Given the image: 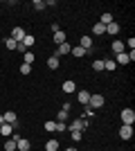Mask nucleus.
Returning <instances> with one entry per match:
<instances>
[{
  "label": "nucleus",
  "instance_id": "obj_27",
  "mask_svg": "<svg viewBox=\"0 0 135 151\" xmlns=\"http://www.w3.org/2000/svg\"><path fill=\"white\" fill-rule=\"evenodd\" d=\"M23 63L32 65V63H34V52H29V50H27V52H25V57H23Z\"/></svg>",
  "mask_w": 135,
  "mask_h": 151
},
{
  "label": "nucleus",
  "instance_id": "obj_37",
  "mask_svg": "<svg viewBox=\"0 0 135 151\" xmlns=\"http://www.w3.org/2000/svg\"><path fill=\"white\" fill-rule=\"evenodd\" d=\"M65 151H77V149H74V147H70V149H65Z\"/></svg>",
  "mask_w": 135,
  "mask_h": 151
},
{
  "label": "nucleus",
  "instance_id": "obj_13",
  "mask_svg": "<svg viewBox=\"0 0 135 151\" xmlns=\"http://www.w3.org/2000/svg\"><path fill=\"white\" fill-rule=\"evenodd\" d=\"M113 61L126 65V63H131V59H129V54H126V52H122V54H115V59H113Z\"/></svg>",
  "mask_w": 135,
  "mask_h": 151
},
{
  "label": "nucleus",
  "instance_id": "obj_15",
  "mask_svg": "<svg viewBox=\"0 0 135 151\" xmlns=\"http://www.w3.org/2000/svg\"><path fill=\"white\" fill-rule=\"evenodd\" d=\"M61 88H63V93H74V88H77V86H74V81H72V79H68V81H63V86H61Z\"/></svg>",
  "mask_w": 135,
  "mask_h": 151
},
{
  "label": "nucleus",
  "instance_id": "obj_20",
  "mask_svg": "<svg viewBox=\"0 0 135 151\" xmlns=\"http://www.w3.org/2000/svg\"><path fill=\"white\" fill-rule=\"evenodd\" d=\"M34 43H36V38H34L32 34H27V36L23 38V45H25V50H29V47H32Z\"/></svg>",
  "mask_w": 135,
  "mask_h": 151
},
{
  "label": "nucleus",
  "instance_id": "obj_21",
  "mask_svg": "<svg viewBox=\"0 0 135 151\" xmlns=\"http://www.w3.org/2000/svg\"><path fill=\"white\" fill-rule=\"evenodd\" d=\"M47 68H50V70H56V68H59V57H54V54H52V57L47 59Z\"/></svg>",
  "mask_w": 135,
  "mask_h": 151
},
{
  "label": "nucleus",
  "instance_id": "obj_24",
  "mask_svg": "<svg viewBox=\"0 0 135 151\" xmlns=\"http://www.w3.org/2000/svg\"><path fill=\"white\" fill-rule=\"evenodd\" d=\"M99 23H101V25H110V23H113V14H101V20H99Z\"/></svg>",
  "mask_w": 135,
  "mask_h": 151
},
{
  "label": "nucleus",
  "instance_id": "obj_26",
  "mask_svg": "<svg viewBox=\"0 0 135 151\" xmlns=\"http://www.w3.org/2000/svg\"><path fill=\"white\" fill-rule=\"evenodd\" d=\"M92 70H95V72H101V70H104V59H97V61H92Z\"/></svg>",
  "mask_w": 135,
  "mask_h": 151
},
{
  "label": "nucleus",
  "instance_id": "obj_35",
  "mask_svg": "<svg viewBox=\"0 0 135 151\" xmlns=\"http://www.w3.org/2000/svg\"><path fill=\"white\" fill-rule=\"evenodd\" d=\"M70 108H72V104H70V101H65V104H63V111H65V113H70Z\"/></svg>",
  "mask_w": 135,
  "mask_h": 151
},
{
  "label": "nucleus",
  "instance_id": "obj_12",
  "mask_svg": "<svg viewBox=\"0 0 135 151\" xmlns=\"http://www.w3.org/2000/svg\"><path fill=\"white\" fill-rule=\"evenodd\" d=\"M2 117H5V124H16V122H18V117H16V113H14V111H7Z\"/></svg>",
  "mask_w": 135,
  "mask_h": 151
},
{
  "label": "nucleus",
  "instance_id": "obj_3",
  "mask_svg": "<svg viewBox=\"0 0 135 151\" xmlns=\"http://www.w3.org/2000/svg\"><path fill=\"white\" fill-rule=\"evenodd\" d=\"M104 104H106V99H104V95H90V101H88V106L90 108H101Z\"/></svg>",
  "mask_w": 135,
  "mask_h": 151
},
{
  "label": "nucleus",
  "instance_id": "obj_30",
  "mask_svg": "<svg viewBox=\"0 0 135 151\" xmlns=\"http://www.w3.org/2000/svg\"><path fill=\"white\" fill-rule=\"evenodd\" d=\"M32 72V65H27V63H20V75H29Z\"/></svg>",
  "mask_w": 135,
  "mask_h": 151
},
{
  "label": "nucleus",
  "instance_id": "obj_23",
  "mask_svg": "<svg viewBox=\"0 0 135 151\" xmlns=\"http://www.w3.org/2000/svg\"><path fill=\"white\" fill-rule=\"evenodd\" d=\"M70 54H74V57H86L88 52H86L84 47H79V45H74V47H72V52H70Z\"/></svg>",
  "mask_w": 135,
  "mask_h": 151
},
{
  "label": "nucleus",
  "instance_id": "obj_5",
  "mask_svg": "<svg viewBox=\"0 0 135 151\" xmlns=\"http://www.w3.org/2000/svg\"><path fill=\"white\" fill-rule=\"evenodd\" d=\"M27 36V32L23 29V27H14L11 29V38L14 41H16V43H23V38Z\"/></svg>",
  "mask_w": 135,
  "mask_h": 151
},
{
  "label": "nucleus",
  "instance_id": "obj_9",
  "mask_svg": "<svg viewBox=\"0 0 135 151\" xmlns=\"http://www.w3.org/2000/svg\"><path fill=\"white\" fill-rule=\"evenodd\" d=\"M77 99H79V104L88 106V101H90V93H88V90H79V93H77Z\"/></svg>",
  "mask_w": 135,
  "mask_h": 151
},
{
  "label": "nucleus",
  "instance_id": "obj_19",
  "mask_svg": "<svg viewBox=\"0 0 135 151\" xmlns=\"http://www.w3.org/2000/svg\"><path fill=\"white\" fill-rule=\"evenodd\" d=\"M115 68H117V63L113 61V59H104V70H108V72H113Z\"/></svg>",
  "mask_w": 135,
  "mask_h": 151
},
{
  "label": "nucleus",
  "instance_id": "obj_11",
  "mask_svg": "<svg viewBox=\"0 0 135 151\" xmlns=\"http://www.w3.org/2000/svg\"><path fill=\"white\" fill-rule=\"evenodd\" d=\"M113 52H115V54H122V52H126V45H124V41H113Z\"/></svg>",
  "mask_w": 135,
  "mask_h": 151
},
{
  "label": "nucleus",
  "instance_id": "obj_31",
  "mask_svg": "<svg viewBox=\"0 0 135 151\" xmlns=\"http://www.w3.org/2000/svg\"><path fill=\"white\" fill-rule=\"evenodd\" d=\"M34 9L43 12V9H45V2H43V0H34Z\"/></svg>",
  "mask_w": 135,
  "mask_h": 151
},
{
  "label": "nucleus",
  "instance_id": "obj_10",
  "mask_svg": "<svg viewBox=\"0 0 135 151\" xmlns=\"http://www.w3.org/2000/svg\"><path fill=\"white\" fill-rule=\"evenodd\" d=\"M0 133H2V138H11L14 135V124H2L0 126Z\"/></svg>",
  "mask_w": 135,
  "mask_h": 151
},
{
  "label": "nucleus",
  "instance_id": "obj_18",
  "mask_svg": "<svg viewBox=\"0 0 135 151\" xmlns=\"http://www.w3.org/2000/svg\"><path fill=\"white\" fill-rule=\"evenodd\" d=\"M45 151H59V140H47L45 142Z\"/></svg>",
  "mask_w": 135,
  "mask_h": 151
},
{
  "label": "nucleus",
  "instance_id": "obj_29",
  "mask_svg": "<svg viewBox=\"0 0 135 151\" xmlns=\"http://www.w3.org/2000/svg\"><path fill=\"white\" fill-rule=\"evenodd\" d=\"M81 117H86V120H88V117H95V108L86 106V111H84V115H81Z\"/></svg>",
  "mask_w": 135,
  "mask_h": 151
},
{
  "label": "nucleus",
  "instance_id": "obj_36",
  "mask_svg": "<svg viewBox=\"0 0 135 151\" xmlns=\"http://www.w3.org/2000/svg\"><path fill=\"white\" fill-rule=\"evenodd\" d=\"M2 124H5V117H2V115H0V126H2Z\"/></svg>",
  "mask_w": 135,
  "mask_h": 151
},
{
  "label": "nucleus",
  "instance_id": "obj_14",
  "mask_svg": "<svg viewBox=\"0 0 135 151\" xmlns=\"http://www.w3.org/2000/svg\"><path fill=\"white\" fill-rule=\"evenodd\" d=\"M65 38H68V36H65V32H63V29H59V32H54V43H56V45L65 43Z\"/></svg>",
  "mask_w": 135,
  "mask_h": 151
},
{
  "label": "nucleus",
  "instance_id": "obj_6",
  "mask_svg": "<svg viewBox=\"0 0 135 151\" xmlns=\"http://www.w3.org/2000/svg\"><path fill=\"white\" fill-rule=\"evenodd\" d=\"M16 149H18V151H29V149H32V142L25 140V138H18V140H16Z\"/></svg>",
  "mask_w": 135,
  "mask_h": 151
},
{
  "label": "nucleus",
  "instance_id": "obj_16",
  "mask_svg": "<svg viewBox=\"0 0 135 151\" xmlns=\"http://www.w3.org/2000/svg\"><path fill=\"white\" fill-rule=\"evenodd\" d=\"M117 32H119V25H117L115 20H113V23H110V25H106V34H110V36H115Z\"/></svg>",
  "mask_w": 135,
  "mask_h": 151
},
{
  "label": "nucleus",
  "instance_id": "obj_17",
  "mask_svg": "<svg viewBox=\"0 0 135 151\" xmlns=\"http://www.w3.org/2000/svg\"><path fill=\"white\" fill-rule=\"evenodd\" d=\"M92 32H95V36H101V34H106V25L95 23V25H92Z\"/></svg>",
  "mask_w": 135,
  "mask_h": 151
},
{
  "label": "nucleus",
  "instance_id": "obj_4",
  "mask_svg": "<svg viewBox=\"0 0 135 151\" xmlns=\"http://www.w3.org/2000/svg\"><path fill=\"white\" fill-rule=\"evenodd\" d=\"M119 138L122 140H131L133 138V126L131 124H122L119 126Z\"/></svg>",
  "mask_w": 135,
  "mask_h": 151
},
{
  "label": "nucleus",
  "instance_id": "obj_1",
  "mask_svg": "<svg viewBox=\"0 0 135 151\" xmlns=\"http://www.w3.org/2000/svg\"><path fill=\"white\" fill-rule=\"evenodd\" d=\"M119 117H122V124H131V126H133V122H135V111H133V108H124L122 113H119Z\"/></svg>",
  "mask_w": 135,
  "mask_h": 151
},
{
  "label": "nucleus",
  "instance_id": "obj_2",
  "mask_svg": "<svg viewBox=\"0 0 135 151\" xmlns=\"http://www.w3.org/2000/svg\"><path fill=\"white\" fill-rule=\"evenodd\" d=\"M68 129H70V131H86V129H88V120H86V117H77Z\"/></svg>",
  "mask_w": 135,
  "mask_h": 151
},
{
  "label": "nucleus",
  "instance_id": "obj_28",
  "mask_svg": "<svg viewBox=\"0 0 135 151\" xmlns=\"http://www.w3.org/2000/svg\"><path fill=\"white\" fill-rule=\"evenodd\" d=\"M45 131H47V133H54V131H56V122H45Z\"/></svg>",
  "mask_w": 135,
  "mask_h": 151
},
{
  "label": "nucleus",
  "instance_id": "obj_33",
  "mask_svg": "<svg viewBox=\"0 0 135 151\" xmlns=\"http://www.w3.org/2000/svg\"><path fill=\"white\" fill-rule=\"evenodd\" d=\"M70 138L74 140V142H79V140H81V131H70Z\"/></svg>",
  "mask_w": 135,
  "mask_h": 151
},
{
  "label": "nucleus",
  "instance_id": "obj_25",
  "mask_svg": "<svg viewBox=\"0 0 135 151\" xmlns=\"http://www.w3.org/2000/svg\"><path fill=\"white\" fill-rule=\"evenodd\" d=\"M5 47H7V50H16V47H18V43L9 36V38H5Z\"/></svg>",
  "mask_w": 135,
  "mask_h": 151
},
{
  "label": "nucleus",
  "instance_id": "obj_8",
  "mask_svg": "<svg viewBox=\"0 0 135 151\" xmlns=\"http://www.w3.org/2000/svg\"><path fill=\"white\" fill-rule=\"evenodd\" d=\"M79 47H84L86 52H90V47H92V36H81V41H79Z\"/></svg>",
  "mask_w": 135,
  "mask_h": 151
},
{
  "label": "nucleus",
  "instance_id": "obj_22",
  "mask_svg": "<svg viewBox=\"0 0 135 151\" xmlns=\"http://www.w3.org/2000/svg\"><path fill=\"white\" fill-rule=\"evenodd\" d=\"M5 151H16V138H9L5 142Z\"/></svg>",
  "mask_w": 135,
  "mask_h": 151
},
{
  "label": "nucleus",
  "instance_id": "obj_7",
  "mask_svg": "<svg viewBox=\"0 0 135 151\" xmlns=\"http://www.w3.org/2000/svg\"><path fill=\"white\" fill-rule=\"evenodd\" d=\"M70 52H72L70 43H61V45H59V50L54 52V57H63V54H70Z\"/></svg>",
  "mask_w": 135,
  "mask_h": 151
},
{
  "label": "nucleus",
  "instance_id": "obj_32",
  "mask_svg": "<svg viewBox=\"0 0 135 151\" xmlns=\"http://www.w3.org/2000/svg\"><path fill=\"white\" fill-rule=\"evenodd\" d=\"M56 131H59V133L68 131V124H65V122H56Z\"/></svg>",
  "mask_w": 135,
  "mask_h": 151
},
{
  "label": "nucleus",
  "instance_id": "obj_34",
  "mask_svg": "<svg viewBox=\"0 0 135 151\" xmlns=\"http://www.w3.org/2000/svg\"><path fill=\"white\" fill-rule=\"evenodd\" d=\"M68 120V113H65V111H61V113H59V122H65Z\"/></svg>",
  "mask_w": 135,
  "mask_h": 151
}]
</instances>
